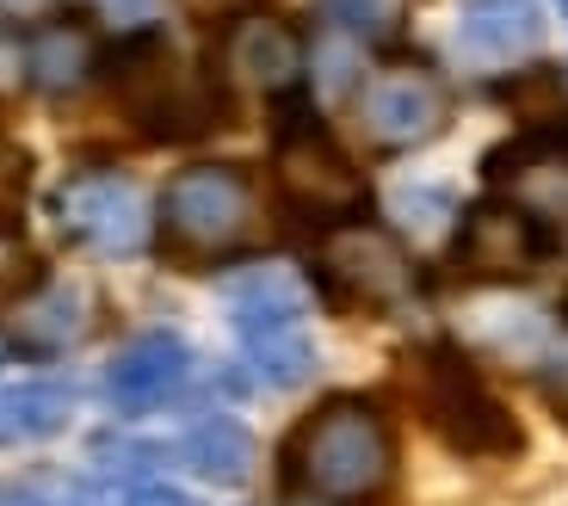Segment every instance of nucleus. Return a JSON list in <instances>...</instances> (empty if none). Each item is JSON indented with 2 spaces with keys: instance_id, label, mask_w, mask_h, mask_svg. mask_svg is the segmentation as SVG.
<instances>
[{
  "instance_id": "nucleus-1",
  "label": "nucleus",
  "mask_w": 568,
  "mask_h": 506,
  "mask_svg": "<svg viewBox=\"0 0 568 506\" xmlns=\"http://www.w3.org/2000/svg\"><path fill=\"white\" fill-rule=\"evenodd\" d=\"M284 469L303 494L334 506H365L396 482V433L371 402L334 395L297 421L284 438Z\"/></svg>"
},
{
  "instance_id": "nucleus-2",
  "label": "nucleus",
  "mask_w": 568,
  "mask_h": 506,
  "mask_svg": "<svg viewBox=\"0 0 568 506\" xmlns=\"http://www.w3.org/2000/svg\"><path fill=\"white\" fill-rule=\"evenodd\" d=\"M408 395L420 408L426 433L439 438L457 457H476V464H500V457H519L526 451V426L519 414L476 377L457 346H426L408 352Z\"/></svg>"
},
{
  "instance_id": "nucleus-3",
  "label": "nucleus",
  "mask_w": 568,
  "mask_h": 506,
  "mask_svg": "<svg viewBox=\"0 0 568 506\" xmlns=\"http://www.w3.org/2000/svg\"><path fill=\"white\" fill-rule=\"evenodd\" d=\"M112 99L118 112L155 142H192L223 124V87L199 74L161 31H136L112 57Z\"/></svg>"
},
{
  "instance_id": "nucleus-4",
  "label": "nucleus",
  "mask_w": 568,
  "mask_h": 506,
  "mask_svg": "<svg viewBox=\"0 0 568 506\" xmlns=\"http://www.w3.org/2000/svg\"><path fill=\"white\" fill-rule=\"evenodd\" d=\"M161 253L180 260V266H199V260H229L242 253L260 229V198L235 161H192L168 180L161 192Z\"/></svg>"
},
{
  "instance_id": "nucleus-5",
  "label": "nucleus",
  "mask_w": 568,
  "mask_h": 506,
  "mask_svg": "<svg viewBox=\"0 0 568 506\" xmlns=\"http://www.w3.org/2000/svg\"><path fill=\"white\" fill-rule=\"evenodd\" d=\"M272 180H278L284 204L297 216H310V223L341 229V223H358V211H365V173H358V161L334 142V130L315 112H297L278 124Z\"/></svg>"
},
{
  "instance_id": "nucleus-6",
  "label": "nucleus",
  "mask_w": 568,
  "mask_h": 506,
  "mask_svg": "<svg viewBox=\"0 0 568 506\" xmlns=\"http://www.w3.org/2000/svg\"><path fill=\"white\" fill-rule=\"evenodd\" d=\"M229 315L247 346V365L278 389H297L315 371V346L303 327V291L284 266H254L229 279Z\"/></svg>"
},
{
  "instance_id": "nucleus-7",
  "label": "nucleus",
  "mask_w": 568,
  "mask_h": 506,
  "mask_svg": "<svg viewBox=\"0 0 568 506\" xmlns=\"http://www.w3.org/2000/svg\"><path fill=\"white\" fill-rule=\"evenodd\" d=\"M315 272H322V291L341 310L384 315L414 296V260L396 247V235H384V229H371V223L327 229L322 253H315Z\"/></svg>"
},
{
  "instance_id": "nucleus-8",
  "label": "nucleus",
  "mask_w": 568,
  "mask_h": 506,
  "mask_svg": "<svg viewBox=\"0 0 568 506\" xmlns=\"http://www.w3.org/2000/svg\"><path fill=\"white\" fill-rule=\"evenodd\" d=\"M358 124L377 149H420L452 124V93L426 62H384L358 93Z\"/></svg>"
},
{
  "instance_id": "nucleus-9",
  "label": "nucleus",
  "mask_w": 568,
  "mask_h": 506,
  "mask_svg": "<svg viewBox=\"0 0 568 506\" xmlns=\"http://www.w3.org/2000/svg\"><path fill=\"white\" fill-rule=\"evenodd\" d=\"M57 211H62V229L93 253H118L124 260V253H136L149 241V198H142L136 180H124L112 168L74 173L62 185Z\"/></svg>"
},
{
  "instance_id": "nucleus-10",
  "label": "nucleus",
  "mask_w": 568,
  "mask_h": 506,
  "mask_svg": "<svg viewBox=\"0 0 568 506\" xmlns=\"http://www.w3.org/2000/svg\"><path fill=\"white\" fill-rule=\"evenodd\" d=\"M452 260L476 279H519V272H538L550 260V223H538L531 211L507 204V198H488V204H469L464 223L452 235Z\"/></svg>"
},
{
  "instance_id": "nucleus-11",
  "label": "nucleus",
  "mask_w": 568,
  "mask_h": 506,
  "mask_svg": "<svg viewBox=\"0 0 568 506\" xmlns=\"http://www.w3.org/2000/svg\"><path fill=\"white\" fill-rule=\"evenodd\" d=\"M483 173L507 204L531 211L538 223H568V130H531L500 142L488 149Z\"/></svg>"
},
{
  "instance_id": "nucleus-12",
  "label": "nucleus",
  "mask_w": 568,
  "mask_h": 506,
  "mask_svg": "<svg viewBox=\"0 0 568 506\" xmlns=\"http://www.w3.org/2000/svg\"><path fill=\"white\" fill-rule=\"evenodd\" d=\"M192 377V346L180 334H136L105 371V395L118 414H149L185 389Z\"/></svg>"
},
{
  "instance_id": "nucleus-13",
  "label": "nucleus",
  "mask_w": 568,
  "mask_h": 506,
  "mask_svg": "<svg viewBox=\"0 0 568 506\" xmlns=\"http://www.w3.org/2000/svg\"><path fill=\"white\" fill-rule=\"evenodd\" d=\"M223 69L254 93H291L303 81V38L278 13H242L223 31Z\"/></svg>"
},
{
  "instance_id": "nucleus-14",
  "label": "nucleus",
  "mask_w": 568,
  "mask_h": 506,
  "mask_svg": "<svg viewBox=\"0 0 568 506\" xmlns=\"http://www.w3.org/2000/svg\"><path fill=\"white\" fill-rule=\"evenodd\" d=\"M457 43L483 62H513L531 57L544 43V13L531 0H469L464 26H457Z\"/></svg>"
},
{
  "instance_id": "nucleus-15",
  "label": "nucleus",
  "mask_w": 568,
  "mask_h": 506,
  "mask_svg": "<svg viewBox=\"0 0 568 506\" xmlns=\"http://www.w3.org/2000/svg\"><path fill=\"white\" fill-rule=\"evenodd\" d=\"M185 464L199 469L204 482H216V488H242L254 476V438H247L242 421H229V414H204L185 433Z\"/></svg>"
},
{
  "instance_id": "nucleus-16",
  "label": "nucleus",
  "mask_w": 568,
  "mask_h": 506,
  "mask_svg": "<svg viewBox=\"0 0 568 506\" xmlns=\"http://www.w3.org/2000/svg\"><path fill=\"white\" fill-rule=\"evenodd\" d=\"M93 62H100V38H93L87 19H57V26L31 43V81L43 93H74L93 74Z\"/></svg>"
},
{
  "instance_id": "nucleus-17",
  "label": "nucleus",
  "mask_w": 568,
  "mask_h": 506,
  "mask_svg": "<svg viewBox=\"0 0 568 506\" xmlns=\"http://www.w3.org/2000/svg\"><path fill=\"white\" fill-rule=\"evenodd\" d=\"M74 389L69 383H7L0 389V445H31L69 426Z\"/></svg>"
},
{
  "instance_id": "nucleus-18",
  "label": "nucleus",
  "mask_w": 568,
  "mask_h": 506,
  "mask_svg": "<svg viewBox=\"0 0 568 506\" xmlns=\"http://www.w3.org/2000/svg\"><path fill=\"white\" fill-rule=\"evenodd\" d=\"M26 192H31V155L13 136H0V235L26 223Z\"/></svg>"
},
{
  "instance_id": "nucleus-19",
  "label": "nucleus",
  "mask_w": 568,
  "mask_h": 506,
  "mask_svg": "<svg viewBox=\"0 0 568 506\" xmlns=\"http://www.w3.org/2000/svg\"><path fill=\"white\" fill-rule=\"evenodd\" d=\"M38 284H43V260H38V253L0 247V310H7V303H26Z\"/></svg>"
},
{
  "instance_id": "nucleus-20",
  "label": "nucleus",
  "mask_w": 568,
  "mask_h": 506,
  "mask_svg": "<svg viewBox=\"0 0 568 506\" xmlns=\"http://www.w3.org/2000/svg\"><path fill=\"white\" fill-rule=\"evenodd\" d=\"M26 81H31V50L0 26V99H13Z\"/></svg>"
},
{
  "instance_id": "nucleus-21",
  "label": "nucleus",
  "mask_w": 568,
  "mask_h": 506,
  "mask_svg": "<svg viewBox=\"0 0 568 506\" xmlns=\"http://www.w3.org/2000/svg\"><path fill=\"white\" fill-rule=\"evenodd\" d=\"M327 13L341 19V26H353V31H384L389 26L384 0H327Z\"/></svg>"
},
{
  "instance_id": "nucleus-22",
  "label": "nucleus",
  "mask_w": 568,
  "mask_h": 506,
  "mask_svg": "<svg viewBox=\"0 0 568 506\" xmlns=\"http://www.w3.org/2000/svg\"><path fill=\"white\" fill-rule=\"evenodd\" d=\"M130 506H192V500L173 494V488H136V494H130Z\"/></svg>"
},
{
  "instance_id": "nucleus-23",
  "label": "nucleus",
  "mask_w": 568,
  "mask_h": 506,
  "mask_svg": "<svg viewBox=\"0 0 568 506\" xmlns=\"http://www.w3.org/2000/svg\"><path fill=\"white\" fill-rule=\"evenodd\" d=\"M0 506H62V500H50L38 488H0Z\"/></svg>"
},
{
  "instance_id": "nucleus-24",
  "label": "nucleus",
  "mask_w": 568,
  "mask_h": 506,
  "mask_svg": "<svg viewBox=\"0 0 568 506\" xmlns=\"http://www.w3.org/2000/svg\"><path fill=\"white\" fill-rule=\"evenodd\" d=\"M0 7H19V13H26V7H43V0H0Z\"/></svg>"
},
{
  "instance_id": "nucleus-25",
  "label": "nucleus",
  "mask_w": 568,
  "mask_h": 506,
  "mask_svg": "<svg viewBox=\"0 0 568 506\" xmlns=\"http://www.w3.org/2000/svg\"><path fill=\"white\" fill-rule=\"evenodd\" d=\"M297 506H334V500H315V494H303V500Z\"/></svg>"
},
{
  "instance_id": "nucleus-26",
  "label": "nucleus",
  "mask_w": 568,
  "mask_h": 506,
  "mask_svg": "<svg viewBox=\"0 0 568 506\" xmlns=\"http://www.w3.org/2000/svg\"><path fill=\"white\" fill-rule=\"evenodd\" d=\"M556 7H562V13H568V0H556Z\"/></svg>"
},
{
  "instance_id": "nucleus-27",
  "label": "nucleus",
  "mask_w": 568,
  "mask_h": 506,
  "mask_svg": "<svg viewBox=\"0 0 568 506\" xmlns=\"http://www.w3.org/2000/svg\"><path fill=\"white\" fill-rule=\"evenodd\" d=\"M223 7H235V0H223Z\"/></svg>"
}]
</instances>
